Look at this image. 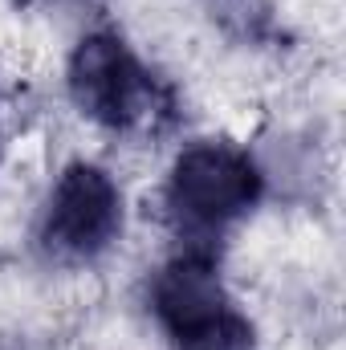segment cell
<instances>
[{
	"instance_id": "obj_1",
	"label": "cell",
	"mask_w": 346,
	"mask_h": 350,
	"mask_svg": "<svg viewBox=\"0 0 346 350\" xmlns=\"http://www.w3.org/2000/svg\"><path fill=\"white\" fill-rule=\"evenodd\" d=\"M265 191V172L257 159L237 143H191L179 151L172 175H168V212L187 237V249H204L200 241H212L220 228L253 212Z\"/></svg>"
},
{
	"instance_id": "obj_2",
	"label": "cell",
	"mask_w": 346,
	"mask_h": 350,
	"mask_svg": "<svg viewBox=\"0 0 346 350\" xmlns=\"http://www.w3.org/2000/svg\"><path fill=\"white\" fill-rule=\"evenodd\" d=\"M66 82H70L74 106L110 131H131L159 114L155 78L143 70V62L131 53V45L118 33H106V29L86 33L70 53Z\"/></svg>"
},
{
	"instance_id": "obj_3",
	"label": "cell",
	"mask_w": 346,
	"mask_h": 350,
	"mask_svg": "<svg viewBox=\"0 0 346 350\" xmlns=\"http://www.w3.org/2000/svg\"><path fill=\"white\" fill-rule=\"evenodd\" d=\"M122 232V191L98 163H70L41 212V249L57 261H94Z\"/></svg>"
},
{
	"instance_id": "obj_4",
	"label": "cell",
	"mask_w": 346,
	"mask_h": 350,
	"mask_svg": "<svg viewBox=\"0 0 346 350\" xmlns=\"http://www.w3.org/2000/svg\"><path fill=\"white\" fill-rule=\"evenodd\" d=\"M151 306H155V318L163 322V330L179 338L183 330L216 318L220 310H228V293H224V281L216 273V253H204V249H183L179 257L159 269L155 285H151Z\"/></svg>"
},
{
	"instance_id": "obj_5",
	"label": "cell",
	"mask_w": 346,
	"mask_h": 350,
	"mask_svg": "<svg viewBox=\"0 0 346 350\" xmlns=\"http://www.w3.org/2000/svg\"><path fill=\"white\" fill-rule=\"evenodd\" d=\"M175 350H257V334H253V322L237 306H228L216 318L183 330L175 338Z\"/></svg>"
},
{
	"instance_id": "obj_6",
	"label": "cell",
	"mask_w": 346,
	"mask_h": 350,
	"mask_svg": "<svg viewBox=\"0 0 346 350\" xmlns=\"http://www.w3.org/2000/svg\"><path fill=\"white\" fill-rule=\"evenodd\" d=\"M212 12L220 16V25H228L241 37H261L273 21H269V4L265 0H208Z\"/></svg>"
},
{
	"instance_id": "obj_7",
	"label": "cell",
	"mask_w": 346,
	"mask_h": 350,
	"mask_svg": "<svg viewBox=\"0 0 346 350\" xmlns=\"http://www.w3.org/2000/svg\"><path fill=\"white\" fill-rule=\"evenodd\" d=\"M41 4H53V8H66V4H90V0H41Z\"/></svg>"
}]
</instances>
